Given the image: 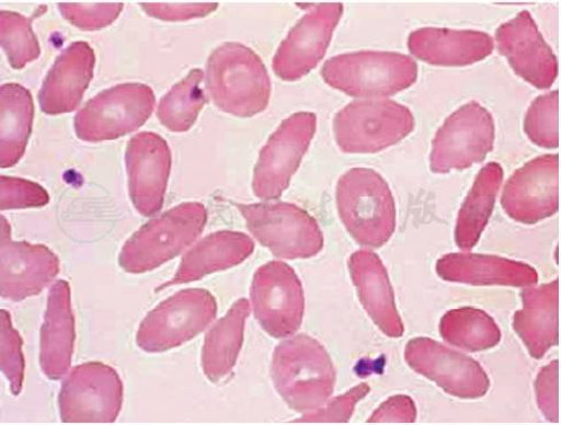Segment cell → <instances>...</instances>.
<instances>
[{"label": "cell", "mask_w": 561, "mask_h": 425, "mask_svg": "<svg viewBox=\"0 0 561 425\" xmlns=\"http://www.w3.org/2000/svg\"><path fill=\"white\" fill-rule=\"evenodd\" d=\"M271 374L278 394L300 413L324 406L336 384V369L329 352L306 335L276 346Z\"/></svg>", "instance_id": "6da1fadb"}, {"label": "cell", "mask_w": 561, "mask_h": 425, "mask_svg": "<svg viewBox=\"0 0 561 425\" xmlns=\"http://www.w3.org/2000/svg\"><path fill=\"white\" fill-rule=\"evenodd\" d=\"M206 85L221 111L241 117L264 112L272 92L261 57L238 42L224 43L209 56Z\"/></svg>", "instance_id": "7a4b0ae2"}, {"label": "cell", "mask_w": 561, "mask_h": 425, "mask_svg": "<svg viewBox=\"0 0 561 425\" xmlns=\"http://www.w3.org/2000/svg\"><path fill=\"white\" fill-rule=\"evenodd\" d=\"M340 218L354 240L381 248L396 229V205L389 184L376 171L357 168L341 176L336 187Z\"/></svg>", "instance_id": "3957f363"}, {"label": "cell", "mask_w": 561, "mask_h": 425, "mask_svg": "<svg viewBox=\"0 0 561 425\" xmlns=\"http://www.w3.org/2000/svg\"><path fill=\"white\" fill-rule=\"evenodd\" d=\"M207 210L201 203H183L140 227L124 245L122 268L130 274L154 271L173 260L201 236Z\"/></svg>", "instance_id": "277c9868"}, {"label": "cell", "mask_w": 561, "mask_h": 425, "mask_svg": "<svg viewBox=\"0 0 561 425\" xmlns=\"http://www.w3.org/2000/svg\"><path fill=\"white\" fill-rule=\"evenodd\" d=\"M413 58L400 53L358 51L327 60L321 77L348 96L377 99L392 96L410 88L417 79Z\"/></svg>", "instance_id": "5b68a950"}, {"label": "cell", "mask_w": 561, "mask_h": 425, "mask_svg": "<svg viewBox=\"0 0 561 425\" xmlns=\"http://www.w3.org/2000/svg\"><path fill=\"white\" fill-rule=\"evenodd\" d=\"M414 126L409 107L390 100H364L335 115L334 134L343 152L376 153L399 143Z\"/></svg>", "instance_id": "8992f818"}, {"label": "cell", "mask_w": 561, "mask_h": 425, "mask_svg": "<svg viewBox=\"0 0 561 425\" xmlns=\"http://www.w3.org/2000/svg\"><path fill=\"white\" fill-rule=\"evenodd\" d=\"M253 238L279 259H309L323 248V233L314 218L289 203L236 204Z\"/></svg>", "instance_id": "52a82bcc"}, {"label": "cell", "mask_w": 561, "mask_h": 425, "mask_svg": "<svg viewBox=\"0 0 561 425\" xmlns=\"http://www.w3.org/2000/svg\"><path fill=\"white\" fill-rule=\"evenodd\" d=\"M218 302L203 289L176 292L162 301L140 323L137 346L147 353H161L192 341L213 322Z\"/></svg>", "instance_id": "ba28073f"}, {"label": "cell", "mask_w": 561, "mask_h": 425, "mask_svg": "<svg viewBox=\"0 0 561 425\" xmlns=\"http://www.w3.org/2000/svg\"><path fill=\"white\" fill-rule=\"evenodd\" d=\"M156 105L144 83H123L90 100L76 116L77 136L84 141L118 139L146 125Z\"/></svg>", "instance_id": "9c48e42d"}, {"label": "cell", "mask_w": 561, "mask_h": 425, "mask_svg": "<svg viewBox=\"0 0 561 425\" xmlns=\"http://www.w3.org/2000/svg\"><path fill=\"white\" fill-rule=\"evenodd\" d=\"M495 122L479 102H470L454 112L437 130L432 145L431 170L446 174L465 170L493 151Z\"/></svg>", "instance_id": "30bf717a"}, {"label": "cell", "mask_w": 561, "mask_h": 425, "mask_svg": "<svg viewBox=\"0 0 561 425\" xmlns=\"http://www.w3.org/2000/svg\"><path fill=\"white\" fill-rule=\"evenodd\" d=\"M317 131V115L298 112L288 117L270 137L256 161L252 188L256 197H280L300 166Z\"/></svg>", "instance_id": "8fae6325"}, {"label": "cell", "mask_w": 561, "mask_h": 425, "mask_svg": "<svg viewBox=\"0 0 561 425\" xmlns=\"http://www.w3.org/2000/svg\"><path fill=\"white\" fill-rule=\"evenodd\" d=\"M124 404V384L116 370L101 363L77 366L59 393L64 423H113Z\"/></svg>", "instance_id": "7c38bea8"}, {"label": "cell", "mask_w": 561, "mask_h": 425, "mask_svg": "<svg viewBox=\"0 0 561 425\" xmlns=\"http://www.w3.org/2000/svg\"><path fill=\"white\" fill-rule=\"evenodd\" d=\"M251 300L255 319L270 336L280 340L298 332L306 312V297L290 266L272 262L256 271Z\"/></svg>", "instance_id": "4fadbf2b"}, {"label": "cell", "mask_w": 561, "mask_h": 425, "mask_svg": "<svg viewBox=\"0 0 561 425\" xmlns=\"http://www.w3.org/2000/svg\"><path fill=\"white\" fill-rule=\"evenodd\" d=\"M404 356L411 369L453 397L472 400L489 391V377L479 363L432 338L411 340Z\"/></svg>", "instance_id": "5bb4252c"}, {"label": "cell", "mask_w": 561, "mask_h": 425, "mask_svg": "<svg viewBox=\"0 0 561 425\" xmlns=\"http://www.w3.org/2000/svg\"><path fill=\"white\" fill-rule=\"evenodd\" d=\"M343 4H320L289 32L273 59L274 73L285 81L308 76L324 57L343 14Z\"/></svg>", "instance_id": "9a60e30c"}, {"label": "cell", "mask_w": 561, "mask_h": 425, "mask_svg": "<svg viewBox=\"0 0 561 425\" xmlns=\"http://www.w3.org/2000/svg\"><path fill=\"white\" fill-rule=\"evenodd\" d=\"M502 206L514 221L535 225L559 210V156L537 157L508 179Z\"/></svg>", "instance_id": "2e32d148"}, {"label": "cell", "mask_w": 561, "mask_h": 425, "mask_svg": "<svg viewBox=\"0 0 561 425\" xmlns=\"http://www.w3.org/2000/svg\"><path fill=\"white\" fill-rule=\"evenodd\" d=\"M0 225V295L12 301L37 296L59 274L58 256L45 245L14 242L4 217Z\"/></svg>", "instance_id": "e0dca14e"}, {"label": "cell", "mask_w": 561, "mask_h": 425, "mask_svg": "<svg viewBox=\"0 0 561 425\" xmlns=\"http://www.w3.org/2000/svg\"><path fill=\"white\" fill-rule=\"evenodd\" d=\"M129 195L135 208L145 217L158 213L165 200L172 170L169 143L156 133H139L126 150Z\"/></svg>", "instance_id": "ac0fdd59"}, {"label": "cell", "mask_w": 561, "mask_h": 425, "mask_svg": "<svg viewBox=\"0 0 561 425\" xmlns=\"http://www.w3.org/2000/svg\"><path fill=\"white\" fill-rule=\"evenodd\" d=\"M495 38L499 51L520 78L539 89L553 84L558 77L557 57L528 11L502 23Z\"/></svg>", "instance_id": "d6986e66"}, {"label": "cell", "mask_w": 561, "mask_h": 425, "mask_svg": "<svg viewBox=\"0 0 561 425\" xmlns=\"http://www.w3.org/2000/svg\"><path fill=\"white\" fill-rule=\"evenodd\" d=\"M96 56L87 42H75L57 58L38 94L42 112L56 115L80 105L93 78Z\"/></svg>", "instance_id": "ffe728a7"}, {"label": "cell", "mask_w": 561, "mask_h": 425, "mask_svg": "<svg viewBox=\"0 0 561 425\" xmlns=\"http://www.w3.org/2000/svg\"><path fill=\"white\" fill-rule=\"evenodd\" d=\"M77 340L76 317L66 280L53 286L41 329L39 365L49 380L59 381L72 365Z\"/></svg>", "instance_id": "44dd1931"}, {"label": "cell", "mask_w": 561, "mask_h": 425, "mask_svg": "<svg viewBox=\"0 0 561 425\" xmlns=\"http://www.w3.org/2000/svg\"><path fill=\"white\" fill-rule=\"evenodd\" d=\"M348 271L360 302L373 322L388 337H402L404 324L380 256L369 250L357 251L348 259Z\"/></svg>", "instance_id": "7402d4cb"}, {"label": "cell", "mask_w": 561, "mask_h": 425, "mask_svg": "<svg viewBox=\"0 0 561 425\" xmlns=\"http://www.w3.org/2000/svg\"><path fill=\"white\" fill-rule=\"evenodd\" d=\"M437 275L448 282L474 287H533L539 273L531 266L506 257L474 253H450L436 264Z\"/></svg>", "instance_id": "603a6c76"}, {"label": "cell", "mask_w": 561, "mask_h": 425, "mask_svg": "<svg viewBox=\"0 0 561 425\" xmlns=\"http://www.w3.org/2000/svg\"><path fill=\"white\" fill-rule=\"evenodd\" d=\"M409 50L435 66L461 67L479 62L495 49L493 37L479 31L426 27L412 32Z\"/></svg>", "instance_id": "cb8c5ba5"}, {"label": "cell", "mask_w": 561, "mask_h": 425, "mask_svg": "<svg viewBox=\"0 0 561 425\" xmlns=\"http://www.w3.org/2000/svg\"><path fill=\"white\" fill-rule=\"evenodd\" d=\"M253 251V241L243 232L221 230L210 233L185 253L172 280L162 285L157 291L236 267L244 263Z\"/></svg>", "instance_id": "d4e9b609"}, {"label": "cell", "mask_w": 561, "mask_h": 425, "mask_svg": "<svg viewBox=\"0 0 561 425\" xmlns=\"http://www.w3.org/2000/svg\"><path fill=\"white\" fill-rule=\"evenodd\" d=\"M523 309L513 317L514 332L534 359L559 344V279L523 291Z\"/></svg>", "instance_id": "484cf974"}, {"label": "cell", "mask_w": 561, "mask_h": 425, "mask_svg": "<svg viewBox=\"0 0 561 425\" xmlns=\"http://www.w3.org/2000/svg\"><path fill=\"white\" fill-rule=\"evenodd\" d=\"M250 302L240 299L205 336L202 368L207 380L218 383L232 372L244 342V330L250 317Z\"/></svg>", "instance_id": "4316f807"}, {"label": "cell", "mask_w": 561, "mask_h": 425, "mask_svg": "<svg viewBox=\"0 0 561 425\" xmlns=\"http://www.w3.org/2000/svg\"><path fill=\"white\" fill-rule=\"evenodd\" d=\"M34 122L32 93L19 83L0 87V166L10 169L26 152Z\"/></svg>", "instance_id": "83f0119b"}, {"label": "cell", "mask_w": 561, "mask_h": 425, "mask_svg": "<svg viewBox=\"0 0 561 425\" xmlns=\"http://www.w3.org/2000/svg\"><path fill=\"white\" fill-rule=\"evenodd\" d=\"M504 171L499 162H489L479 172L458 215L455 240L461 250H471L480 241L503 182Z\"/></svg>", "instance_id": "f1b7e54d"}, {"label": "cell", "mask_w": 561, "mask_h": 425, "mask_svg": "<svg viewBox=\"0 0 561 425\" xmlns=\"http://www.w3.org/2000/svg\"><path fill=\"white\" fill-rule=\"evenodd\" d=\"M439 333L447 343L469 352L493 348L502 341L497 323L484 311L463 307L440 319Z\"/></svg>", "instance_id": "f546056e"}, {"label": "cell", "mask_w": 561, "mask_h": 425, "mask_svg": "<svg viewBox=\"0 0 561 425\" xmlns=\"http://www.w3.org/2000/svg\"><path fill=\"white\" fill-rule=\"evenodd\" d=\"M202 69H193L182 81L176 83L160 101L158 119L173 133L188 131L207 103L202 81Z\"/></svg>", "instance_id": "4dcf8cb0"}, {"label": "cell", "mask_w": 561, "mask_h": 425, "mask_svg": "<svg viewBox=\"0 0 561 425\" xmlns=\"http://www.w3.org/2000/svg\"><path fill=\"white\" fill-rule=\"evenodd\" d=\"M34 18L12 11H0V41L10 65L25 67L41 55V46L32 28Z\"/></svg>", "instance_id": "1f68e13d"}, {"label": "cell", "mask_w": 561, "mask_h": 425, "mask_svg": "<svg viewBox=\"0 0 561 425\" xmlns=\"http://www.w3.org/2000/svg\"><path fill=\"white\" fill-rule=\"evenodd\" d=\"M524 129L534 145L546 149L559 147V90L541 94L530 104Z\"/></svg>", "instance_id": "d6a6232c"}, {"label": "cell", "mask_w": 561, "mask_h": 425, "mask_svg": "<svg viewBox=\"0 0 561 425\" xmlns=\"http://www.w3.org/2000/svg\"><path fill=\"white\" fill-rule=\"evenodd\" d=\"M23 341L14 329L8 311L0 312V369L10 382L13 395H19L25 381V356Z\"/></svg>", "instance_id": "836d02e7"}, {"label": "cell", "mask_w": 561, "mask_h": 425, "mask_svg": "<svg viewBox=\"0 0 561 425\" xmlns=\"http://www.w3.org/2000/svg\"><path fill=\"white\" fill-rule=\"evenodd\" d=\"M49 202L50 196L42 185L19 177L0 176V208L2 210L42 207Z\"/></svg>", "instance_id": "e575fe53"}, {"label": "cell", "mask_w": 561, "mask_h": 425, "mask_svg": "<svg viewBox=\"0 0 561 425\" xmlns=\"http://www.w3.org/2000/svg\"><path fill=\"white\" fill-rule=\"evenodd\" d=\"M61 14L82 31H100L121 15L124 4H59Z\"/></svg>", "instance_id": "d590c367"}, {"label": "cell", "mask_w": 561, "mask_h": 425, "mask_svg": "<svg viewBox=\"0 0 561 425\" xmlns=\"http://www.w3.org/2000/svg\"><path fill=\"white\" fill-rule=\"evenodd\" d=\"M370 392L367 383H362L356 388L351 389L345 394L332 400L329 405L314 411L311 414H306L295 422H311V423H346L353 417L359 401L366 398Z\"/></svg>", "instance_id": "8d00e7d4"}, {"label": "cell", "mask_w": 561, "mask_h": 425, "mask_svg": "<svg viewBox=\"0 0 561 425\" xmlns=\"http://www.w3.org/2000/svg\"><path fill=\"white\" fill-rule=\"evenodd\" d=\"M537 405L551 423H559V361L554 360L537 375L535 382Z\"/></svg>", "instance_id": "74e56055"}, {"label": "cell", "mask_w": 561, "mask_h": 425, "mask_svg": "<svg viewBox=\"0 0 561 425\" xmlns=\"http://www.w3.org/2000/svg\"><path fill=\"white\" fill-rule=\"evenodd\" d=\"M417 411L409 395H393L371 414L368 423H414Z\"/></svg>", "instance_id": "f35d334b"}, {"label": "cell", "mask_w": 561, "mask_h": 425, "mask_svg": "<svg viewBox=\"0 0 561 425\" xmlns=\"http://www.w3.org/2000/svg\"><path fill=\"white\" fill-rule=\"evenodd\" d=\"M140 8L163 21H186L214 13L219 4H140Z\"/></svg>", "instance_id": "ab89813d"}]
</instances>
